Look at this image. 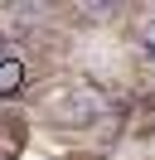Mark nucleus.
Segmentation results:
<instances>
[{"instance_id":"7ed1b4c3","label":"nucleus","mask_w":155,"mask_h":160,"mask_svg":"<svg viewBox=\"0 0 155 160\" xmlns=\"http://www.w3.org/2000/svg\"><path fill=\"white\" fill-rule=\"evenodd\" d=\"M5 58H15V53H10V39L0 34V63H5Z\"/></svg>"},{"instance_id":"f03ea898","label":"nucleus","mask_w":155,"mask_h":160,"mask_svg":"<svg viewBox=\"0 0 155 160\" xmlns=\"http://www.w3.org/2000/svg\"><path fill=\"white\" fill-rule=\"evenodd\" d=\"M136 44H141V53H145V58L155 63V20H145V24H141V34H136Z\"/></svg>"},{"instance_id":"f257e3e1","label":"nucleus","mask_w":155,"mask_h":160,"mask_svg":"<svg viewBox=\"0 0 155 160\" xmlns=\"http://www.w3.org/2000/svg\"><path fill=\"white\" fill-rule=\"evenodd\" d=\"M19 82H24V68H19V58H5V63H0V97H5V92H15Z\"/></svg>"}]
</instances>
